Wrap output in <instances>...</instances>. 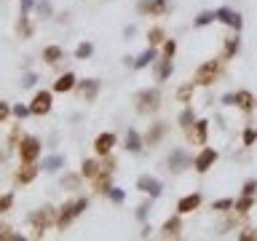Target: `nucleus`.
I'll use <instances>...</instances> for the list:
<instances>
[{"label":"nucleus","instance_id":"f257e3e1","mask_svg":"<svg viewBox=\"0 0 257 241\" xmlns=\"http://www.w3.org/2000/svg\"><path fill=\"white\" fill-rule=\"evenodd\" d=\"M89 209V198H75V201H67V204L59 209V214H56V228L59 231H64L72 220L75 217H81V214Z\"/></svg>","mask_w":257,"mask_h":241},{"label":"nucleus","instance_id":"f03ea898","mask_svg":"<svg viewBox=\"0 0 257 241\" xmlns=\"http://www.w3.org/2000/svg\"><path fill=\"white\" fill-rule=\"evenodd\" d=\"M134 107H137L140 115L158 113V107H161V91L158 89H142L140 94L134 96Z\"/></svg>","mask_w":257,"mask_h":241},{"label":"nucleus","instance_id":"7ed1b4c3","mask_svg":"<svg viewBox=\"0 0 257 241\" xmlns=\"http://www.w3.org/2000/svg\"><path fill=\"white\" fill-rule=\"evenodd\" d=\"M54 223H56V209L54 206H43V209L30 214V225H32V231H35V239H41Z\"/></svg>","mask_w":257,"mask_h":241},{"label":"nucleus","instance_id":"20e7f679","mask_svg":"<svg viewBox=\"0 0 257 241\" xmlns=\"http://www.w3.org/2000/svg\"><path fill=\"white\" fill-rule=\"evenodd\" d=\"M217 78H220V62H217V59L199 64V67H196V73H193L196 86H212Z\"/></svg>","mask_w":257,"mask_h":241},{"label":"nucleus","instance_id":"39448f33","mask_svg":"<svg viewBox=\"0 0 257 241\" xmlns=\"http://www.w3.org/2000/svg\"><path fill=\"white\" fill-rule=\"evenodd\" d=\"M38 155H41V140L38 137H22V142H19V158H22V164H32Z\"/></svg>","mask_w":257,"mask_h":241},{"label":"nucleus","instance_id":"423d86ee","mask_svg":"<svg viewBox=\"0 0 257 241\" xmlns=\"http://www.w3.org/2000/svg\"><path fill=\"white\" fill-rule=\"evenodd\" d=\"M217 158H220V153H217L214 147H201L199 155L193 158V169H196L199 174H206L209 169L217 164Z\"/></svg>","mask_w":257,"mask_h":241},{"label":"nucleus","instance_id":"0eeeda50","mask_svg":"<svg viewBox=\"0 0 257 241\" xmlns=\"http://www.w3.org/2000/svg\"><path fill=\"white\" fill-rule=\"evenodd\" d=\"M214 16H217V22H222L225 27L236 30V32H239V30L244 27L241 14H239V11H233V8H214Z\"/></svg>","mask_w":257,"mask_h":241},{"label":"nucleus","instance_id":"6e6552de","mask_svg":"<svg viewBox=\"0 0 257 241\" xmlns=\"http://www.w3.org/2000/svg\"><path fill=\"white\" fill-rule=\"evenodd\" d=\"M137 191L140 193H148L150 198H158L163 193V185L158 177H150V174H142L140 180H137Z\"/></svg>","mask_w":257,"mask_h":241},{"label":"nucleus","instance_id":"1a4fd4ad","mask_svg":"<svg viewBox=\"0 0 257 241\" xmlns=\"http://www.w3.org/2000/svg\"><path fill=\"white\" fill-rule=\"evenodd\" d=\"M78 96L83 102H94L97 94H100V78H86V81H78Z\"/></svg>","mask_w":257,"mask_h":241},{"label":"nucleus","instance_id":"9d476101","mask_svg":"<svg viewBox=\"0 0 257 241\" xmlns=\"http://www.w3.org/2000/svg\"><path fill=\"white\" fill-rule=\"evenodd\" d=\"M206 137H209V121L196 118V123L188 129V140L193 142V145H206Z\"/></svg>","mask_w":257,"mask_h":241},{"label":"nucleus","instance_id":"9b49d317","mask_svg":"<svg viewBox=\"0 0 257 241\" xmlns=\"http://www.w3.org/2000/svg\"><path fill=\"white\" fill-rule=\"evenodd\" d=\"M115 142H118L115 132H102V134L94 140V153H97V155H102V158H104V155H110V153H113Z\"/></svg>","mask_w":257,"mask_h":241},{"label":"nucleus","instance_id":"f8f14e48","mask_svg":"<svg viewBox=\"0 0 257 241\" xmlns=\"http://www.w3.org/2000/svg\"><path fill=\"white\" fill-rule=\"evenodd\" d=\"M51 105H54V96H51V91H38L35 99H32V105H30V113L32 115H46L51 110Z\"/></svg>","mask_w":257,"mask_h":241},{"label":"nucleus","instance_id":"ddd939ff","mask_svg":"<svg viewBox=\"0 0 257 241\" xmlns=\"http://www.w3.org/2000/svg\"><path fill=\"white\" fill-rule=\"evenodd\" d=\"M185 166H193V158L182 150V147H177V150H171L169 155V172H174V174H180Z\"/></svg>","mask_w":257,"mask_h":241},{"label":"nucleus","instance_id":"4468645a","mask_svg":"<svg viewBox=\"0 0 257 241\" xmlns=\"http://www.w3.org/2000/svg\"><path fill=\"white\" fill-rule=\"evenodd\" d=\"M137 8L142 14H150V16H163L169 11V0H140Z\"/></svg>","mask_w":257,"mask_h":241},{"label":"nucleus","instance_id":"2eb2a0df","mask_svg":"<svg viewBox=\"0 0 257 241\" xmlns=\"http://www.w3.org/2000/svg\"><path fill=\"white\" fill-rule=\"evenodd\" d=\"M233 102H236V107H239L241 113H255V107H257L255 94H252V91H247V89L236 91V94H233Z\"/></svg>","mask_w":257,"mask_h":241},{"label":"nucleus","instance_id":"dca6fc26","mask_svg":"<svg viewBox=\"0 0 257 241\" xmlns=\"http://www.w3.org/2000/svg\"><path fill=\"white\" fill-rule=\"evenodd\" d=\"M180 233H182V214L177 212L174 217H169L166 223H163L161 236H163V239H180Z\"/></svg>","mask_w":257,"mask_h":241},{"label":"nucleus","instance_id":"f3484780","mask_svg":"<svg viewBox=\"0 0 257 241\" xmlns=\"http://www.w3.org/2000/svg\"><path fill=\"white\" fill-rule=\"evenodd\" d=\"M163 134H166V123H163V121H155V123H150L148 134H145V145L155 147L158 142L163 140Z\"/></svg>","mask_w":257,"mask_h":241},{"label":"nucleus","instance_id":"a211bd4d","mask_svg":"<svg viewBox=\"0 0 257 241\" xmlns=\"http://www.w3.org/2000/svg\"><path fill=\"white\" fill-rule=\"evenodd\" d=\"M201 206V193H190V196H182L177 201V212L180 214H190Z\"/></svg>","mask_w":257,"mask_h":241},{"label":"nucleus","instance_id":"6ab92c4d","mask_svg":"<svg viewBox=\"0 0 257 241\" xmlns=\"http://www.w3.org/2000/svg\"><path fill=\"white\" fill-rule=\"evenodd\" d=\"M110 188H113V172L102 169V172L94 177V193H100V196H107Z\"/></svg>","mask_w":257,"mask_h":241},{"label":"nucleus","instance_id":"aec40b11","mask_svg":"<svg viewBox=\"0 0 257 241\" xmlns=\"http://www.w3.org/2000/svg\"><path fill=\"white\" fill-rule=\"evenodd\" d=\"M35 177H38V166H35V161H32V164H24V166L14 174V182H16V185H30Z\"/></svg>","mask_w":257,"mask_h":241},{"label":"nucleus","instance_id":"412c9836","mask_svg":"<svg viewBox=\"0 0 257 241\" xmlns=\"http://www.w3.org/2000/svg\"><path fill=\"white\" fill-rule=\"evenodd\" d=\"M158 59V51H155V46H148V51H142L140 56H137L134 62H131V67L134 70H145L148 64H153Z\"/></svg>","mask_w":257,"mask_h":241},{"label":"nucleus","instance_id":"4be33fe9","mask_svg":"<svg viewBox=\"0 0 257 241\" xmlns=\"http://www.w3.org/2000/svg\"><path fill=\"white\" fill-rule=\"evenodd\" d=\"M123 142H126L123 147H126L129 153H142V147H145V140L140 137V132H137V129H129V132H126V140H123Z\"/></svg>","mask_w":257,"mask_h":241},{"label":"nucleus","instance_id":"5701e85b","mask_svg":"<svg viewBox=\"0 0 257 241\" xmlns=\"http://www.w3.org/2000/svg\"><path fill=\"white\" fill-rule=\"evenodd\" d=\"M241 51V38L239 35H230L225 38V46H222V59H236V54Z\"/></svg>","mask_w":257,"mask_h":241},{"label":"nucleus","instance_id":"b1692460","mask_svg":"<svg viewBox=\"0 0 257 241\" xmlns=\"http://www.w3.org/2000/svg\"><path fill=\"white\" fill-rule=\"evenodd\" d=\"M75 86H78V78L72 75V73H64V75H59V78H56L54 91H59V94H67V91H72Z\"/></svg>","mask_w":257,"mask_h":241},{"label":"nucleus","instance_id":"393cba45","mask_svg":"<svg viewBox=\"0 0 257 241\" xmlns=\"http://www.w3.org/2000/svg\"><path fill=\"white\" fill-rule=\"evenodd\" d=\"M100 172H102V164H100V161H94V158H86L81 164V174L86 180H94Z\"/></svg>","mask_w":257,"mask_h":241},{"label":"nucleus","instance_id":"a878e982","mask_svg":"<svg viewBox=\"0 0 257 241\" xmlns=\"http://www.w3.org/2000/svg\"><path fill=\"white\" fill-rule=\"evenodd\" d=\"M177 123H180V129H185V132H188V129L196 123V110L190 107V105H185V110L180 113V118H177Z\"/></svg>","mask_w":257,"mask_h":241},{"label":"nucleus","instance_id":"bb28decb","mask_svg":"<svg viewBox=\"0 0 257 241\" xmlns=\"http://www.w3.org/2000/svg\"><path fill=\"white\" fill-rule=\"evenodd\" d=\"M193 91H196V81H188L185 86L177 89V99H180L182 105H190V99H193Z\"/></svg>","mask_w":257,"mask_h":241},{"label":"nucleus","instance_id":"cd10ccee","mask_svg":"<svg viewBox=\"0 0 257 241\" xmlns=\"http://www.w3.org/2000/svg\"><path fill=\"white\" fill-rule=\"evenodd\" d=\"M171 70H174V62H171L169 56H161V59H158V81H166L171 75Z\"/></svg>","mask_w":257,"mask_h":241},{"label":"nucleus","instance_id":"c85d7f7f","mask_svg":"<svg viewBox=\"0 0 257 241\" xmlns=\"http://www.w3.org/2000/svg\"><path fill=\"white\" fill-rule=\"evenodd\" d=\"M163 41H166L163 27H150L148 30V46H163Z\"/></svg>","mask_w":257,"mask_h":241},{"label":"nucleus","instance_id":"c756f323","mask_svg":"<svg viewBox=\"0 0 257 241\" xmlns=\"http://www.w3.org/2000/svg\"><path fill=\"white\" fill-rule=\"evenodd\" d=\"M252 206H255V196H241L239 201H233V209L239 214H249Z\"/></svg>","mask_w":257,"mask_h":241},{"label":"nucleus","instance_id":"7c9ffc66","mask_svg":"<svg viewBox=\"0 0 257 241\" xmlns=\"http://www.w3.org/2000/svg\"><path fill=\"white\" fill-rule=\"evenodd\" d=\"M212 22H217L214 11H201V14L193 19V27H206V24H212Z\"/></svg>","mask_w":257,"mask_h":241},{"label":"nucleus","instance_id":"2f4dec72","mask_svg":"<svg viewBox=\"0 0 257 241\" xmlns=\"http://www.w3.org/2000/svg\"><path fill=\"white\" fill-rule=\"evenodd\" d=\"M43 59L49 64H56L59 59H62V48H59V46H49V48L43 51Z\"/></svg>","mask_w":257,"mask_h":241},{"label":"nucleus","instance_id":"473e14b6","mask_svg":"<svg viewBox=\"0 0 257 241\" xmlns=\"http://www.w3.org/2000/svg\"><path fill=\"white\" fill-rule=\"evenodd\" d=\"M81 177H83V174H64L62 188H67V191H78V188H81Z\"/></svg>","mask_w":257,"mask_h":241},{"label":"nucleus","instance_id":"72a5a7b5","mask_svg":"<svg viewBox=\"0 0 257 241\" xmlns=\"http://www.w3.org/2000/svg\"><path fill=\"white\" fill-rule=\"evenodd\" d=\"M161 54H163V56H169V59H174V54H177V41H174V38H166V41H163Z\"/></svg>","mask_w":257,"mask_h":241},{"label":"nucleus","instance_id":"f704fd0d","mask_svg":"<svg viewBox=\"0 0 257 241\" xmlns=\"http://www.w3.org/2000/svg\"><path fill=\"white\" fill-rule=\"evenodd\" d=\"M91 54H94V46H91V43H81L75 48V59H89Z\"/></svg>","mask_w":257,"mask_h":241},{"label":"nucleus","instance_id":"c9c22d12","mask_svg":"<svg viewBox=\"0 0 257 241\" xmlns=\"http://www.w3.org/2000/svg\"><path fill=\"white\" fill-rule=\"evenodd\" d=\"M62 164H64V158H62V155H51V158H46V161H43L46 172H56V169L62 166Z\"/></svg>","mask_w":257,"mask_h":241},{"label":"nucleus","instance_id":"e433bc0d","mask_svg":"<svg viewBox=\"0 0 257 241\" xmlns=\"http://www.w3.org/2000/svg\"><path fill=\"white\" fill-rule=\"evenodd\" d=\"M241 140H244V147H252L257 142V132L252 126H247V129H244V134H241Z\"/></svg>","mask_w":257,"mask_h":241},{"label":"nucleus","instance_id":"4c0bfd02","mask_svg":"<svg viewBox=\"0 0 257 241\" xmlns=\"http://www.w3.org/2000/svg\"><path fill=\"white\" fill-rule=\"evenodd\" d=\"M16 32H19V35H22V38H30V35H32V27H30L27 16H22V19H19V24H16Z\"/></svg>","mask_w":257,"mask_h":241},{"label":"nucleus","instance_id":"58836bf2","mask_svg":"<svg viewBox=\"0 0 257 241\" xmlns=\"http://www.w3.org/2000/svg\"><path fill=\"white\" fill-rule=\"evenodd\" d=\"M107 198L113 201V204H123V198H126V193H123L121 188H110V191H107Z\"/></svg>","mask_w":257,"mask_h":241},{"label":"nucleus","instance_id":"ea45409f","mask_svg":"<svg viewBox=\"0 0 257 241\" xmlns=\"http://www.w3.org/2000/svg\"><path fill=\"white\" fill-rule=\"evenodd\" d=\"M212 209H214V212H228V209H233V198H220V201H214Z\"/></svg>","mask_w":257,"mask_h":241},{"label":"nucleus","instance_id":"a19ab883","mask_svg":"<svg viewBox=\"0 0 257 241\" xmlns=\"http://www.w3.org/2000/svg\"><path fill=\"white\" fill-rule=\"evenodd\" d=\"M11 206H14V193H5V196H0V212H8Z\"/></svg>","mask_w":257,"mask_h":241},{"label":"nucleus","instance_id":"79ce46f5","mask_svg":"<svg viewBox=\"0 0 257 241\" xmlns=\"http://www.w3.org/2000/svg\"><path fill=\"white\" fill-rule=\"evenodd\" d=\"M239 241H257V228H247V231H241Z\"/></svg>","mask_w":257,"mask_h":241},{"label":"nucleus","instance_id":"37998d69","mask_svg":"<svg viewBox=\"0 0 257 241\" xmlns=\"http://www.w3.org/2000/svg\"><path fill=\"white\" fill-rule=\"evenodd\" d=\"M241 191H244V196H255V193H257V180H247Z\"/></svg>","mask_w":257,"mask_h":241},{"label":"nucleus","instance_id":"c03bdc74","mask_svg":"<svg viewBox=\"0 0 257 241\" xmlns=\"http://www.w3.org/2000/svg\"><path fill=\"white\" fill-rule=\"evenodd\" d=\"M148 212H150V204L145 201V204L137 206V220H140V223H145V220H148Z\"/></svg>","mask_w":257,"mask_h":241},{"label":"nucleus","instance_id":"a18cd8bd","mask_svg":"<svg viewBox=\"0 0 257 241\" xmlns=\"http://www.w3.org/2000/svg\"><path fill=\"white\" fill-rule=\"evenodd\" d=\"M11 236H14V233H11V225H0V241H11Z\"/></svg>","mask_w":257,"mask_h":241},{"label":"nucleus","instance_id":"49530a36","mask_svg":"<svg viewBox=\"0 0 257 241\" xmlns=\"http://www.w3.org/2000/svg\"><path fill=\"white\" fill-rule=\"evenodd\" d=\"M11 113H14V110H11V107H8V102H0V123H3L5 118H8V115H11Z\"/></svg>","mask_w":257,"mask_h":241},{"label":"nucleus","instance_id":"de8ad7c7","mask_svg":"<svg viewBox=\"0 0 257 241\" xmlns=\"http://www.w3.org/2000/svg\"><path fill=\"white\" fill-rule=\"evenodd\" d=\"M11 110H14V115H16V118H19V121H22V118H24V115H27V113H30V107H24V105H16V107H11Z\"/></svg>","mask_w":257,"mask_h":241},{"label":"nucleus","instance_id":"09e8293b","mask_svg":"<svg viewBox=\"0 0 257 241\" xmlns=\"http://www.w3.org/2000/svg\"><path fill=\"white\" fill-rule=\"evenodd\" d=\"M30 5H32V0H22V16H27Z\"/></svg>","mask_w":257,"mask_h":241},{"label":"nucleus","instance_id":"8fccbe9b","mask_svg":"<svg viewBox=\"0 0 257 241\" xmlns=\"http://www.w3.org/2000/svg\"><path fill=\"white\" fill-rule=\"evenodd\" d=\"M222 102H225V105H236V102H233V94H225V96H222Z\"/></svg>","mask_w":257,"mask_h":241},{"label":"nucleus","instance_id":"3c124183","mask_svg":"<svg viewBox=\"0 0 257 241\" xmlns=\"http://www.w3.org/2000/svg\"><path fill=\"white\" fill-rule=\"evenodd\" d=\"M150 231H153V228H150V225H145V228H142V233H140V236H142V239H148V236H150Z\"/></svg>","mask_w":257,"mask_h":241}]
</instances>
